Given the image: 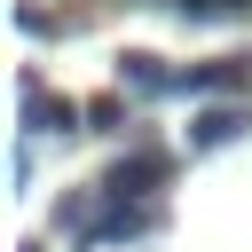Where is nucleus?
<instances>
[{
	"instance_id": "obj_7",
	"label": "nucleus",
	"mask_w": 252,
	"mask_h": 252,
	"mask_svg": "<svg viewBox=\"0 0 252 252\" xmlns=\"http://www.w3.org/2000/svg\"><path fill=\"white\" fill-rule=\"evenodd\" d=\"M24 252H39V244H24Z\"/></svg>"
},
{
	"instance_id": "obj_2",
	"label": "nucleus",
	"mask_w": 252,
	"mask_h": 252,
	"mask_svg": "<svg viewBox=\"0 0 252 252\" xmlns=\"http://www.w3.org/2000/svg\"><path fill=\"white\" fill-rule=\"evenodd\" d=\"M252 87V55H213V63H189L181 71V94H213V102H236Z\"/></svg>"
},
{
	"instance_id": "obj_6",
	"label": "nucleus",
	"mask_w": 252,
	"mask_h": 252,
	"mask_svg": "<svg viewBox=\"0 0 252 252\" xmlns=\"http://www.w3.org/2000/svg\"><path fill=\"white\" fill-rule=\"evenodd\" d=\"M118 118H126V102H118V94L87 102V134H118Z\"/></svg>"
},
{
	"instance_id": "obj_5",
	"label": "nucleus",
	"mask_w": 252,
	"mask_h": 252,
	"mask_svg": "<svg viewBox=\"0 0 252 252\" xmlns=\"http://www.w3.org/2000/svg\"><path fill=\"white\" fill-rule=\"evenodd\" d=\"M118 87H134V94H181V71H165L150 47H126L118 55Z\"/></svg>"
},
{
	"instance_id": "obj_3",
	"label": "nucleus",
	"mask_w": 252,
	"mask_h": 252,
	"mask_svg": "<svg viewBox=\"0 0 252 252\" xmlns=\"http://www.w3.org/2000/svg\"><path fill=\"white\" fill-rule=\"evenodd\" d=\"M24 118H32V134H79V126H87V102H71V94H39V79L24 71Z\"/></svg>"
},
{
	"instance_id": "obj_1",
	"label": "nucleus",
	"mask_w": 252,
	"mask_h": 252,
	"mask_svg": "<svg viewBox=\"0 0 252 252\" xmlns=\"http://www.w3.org/2000/svg\"><path fill=\"white\" fill-rule=\"evenodd\" d=\"M165 173H173V158H165V150H134V158H118V165L102 173V197H110V205H126V197H134V205H150V197L165 189Z\"/></svg>"
},
{
	"instance_id": "obj_4",
	"label": "nucleus",
	"mask_w": 252,
	"mask_h": 252,
	"mask_svg": "<svg viewBox=\"0 0 252 252\" xmlns=\"http://www.w3.org/2000/svg\"><path fill=\"white\" fill-rule=\"evenodd\" d=\"M236 134H252V110L244 102H205L197 118H189V150L205 158V150H228Z\"/></svg>"
}]
</instances>
